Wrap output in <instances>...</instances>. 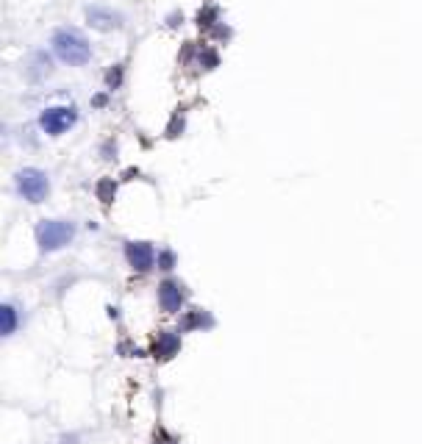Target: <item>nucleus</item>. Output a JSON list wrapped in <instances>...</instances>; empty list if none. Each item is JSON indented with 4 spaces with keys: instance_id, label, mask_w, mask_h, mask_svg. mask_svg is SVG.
<instances>
[{
    "instance_id": "nucleus-5",
    "label": "nucleus",
    "mask_w": 422,
    "mask_h": 444,
    "mask_svg": "<svg viewBox=\"0 0 422 444\" xmlns=\"http://www.w3.org/2000/svg\"><path fill=\"white\" fill-rule=\"evenodd\" d=\"M156 297H158V308H161L164 314H178V311H183V306L189 303V289H186V284H181L178 278H164V281L158 284Z\"/></svg>"
},
{
    "instance_id": "nucleus-12",
    "label": "nucleus",
    "mask_w": 422,
    "mask_h": 444,
    "mask_svg": "<svg viewBox=\"0 0 422 444\" xmlns=\"http://www.w3.org/2000/svg\"><path fill=\"white\" fill-rule=\"evenodd\" d=\"M95 192H98V200L111 203V200H114V194H117V183H114V178H103V181H98Z\"/></svg>"
},
{
    "instance_id": "nucleus-2",
    "label": "nucleus",
    "mask_w": 422,
    "mask_h": 444,
    "mask_svg": "<svg viewBox=\"0 0 422 444\" xmlns=\"http://www.w3.org/2000/svg\"><path fill=\"white\" fill-rule=\"evenodd\" d=\"M78 228L73 219H39V225L34 231L37 245L42 253H59L75 239Z\"/></svg>"
},
{
    "instance_id": "nucleus-1",
    "label": "nucleus",
    "mask_w": 422,
    "mask_h": 444,
    "mask_svg": "<svg viewBox=\"0 0 422 444\" xmlns=\"http://www.w3.org/2000/svg\"><path fill=\"white\" fill-rule=\"evenodd\" d=\"M51 45H53V53L59 56V62H64L70 67H84L92 59V48L78 28H59L53 34Z\"/></svg>"
},
{
    "instance_id": "nucleus-9",
    "label": "nucleus",
    "mask_w": 422,
    "mask_h": 444,
    "mask_svg": "<svg viewBox=\"0 0 422 444\" xmlns=\"http://www.w3.org/2000/svg\"><path fill=\"white\" fill-rule=\"evenodd\" d=\"M208 328H214V317H211V311H205V308H186V311H181V322H178L181 333L208 331Z\"/></svg>"
},
{
    "instance_id": "nucleus-13",
    "label": "nucleus",
    "mask_w": 422,
    "mask_h": 444,
    "mask_svg": "<svg viewBox=\"0 0 422 444\" xmlns=\"http://www.w3.org/2000/svg\"><path fill=\"white\" fill-rule=\"evenodd\" d=\"M200 64H205V70H214V67L220 64V59H217V53H214V50H208V48H205V50L200 53Z\"/></svg>"
},
{
    "instance_id": "nucleus-4",
    "label": "nucleus",
    "mask_w": 422,
    "mask_h": 444,
    "mask_svg": "<svg viewBox=\"0 0 422 444\" xmlns=\"http://www.w3.org/2000/svg\"><path fill=\"white\" fill-rule=\"evenodd\" d=\"M78 122V111L73 106H51L39 114V128L48 136H62Z\"/></svg>"
},
{
    "instance_id": "nucleus-3",
    "label": "nucleus",
    "mask_w": 422,
    "mask_h": 444,
    "mask_svg": "<svg viewBox=\"0 0 422 444\" xmlns=\"http://www.w3.org/2000/svg\"><path fill=\"white\" fill-rule=\"evenodd\" d=\"M15 192L28 203H42L51 192V178L39 167H26L15 175Z\"/></svg>"
},
{
    "instance_id": "nucleus-8",
    "label": "nucleus",
    "mask_w": 422,
    "mask_h": 444,
    "mask_svg": "<svg viewBox=\"0 0 422 444\" xmlns=\"http://www.w3.org/2000/svg\"><path fill=\"white\" fill-rule=\"evenodd\" d=\"M122 15L114 12V9H106V6H89L86 9V23L98 31H117L122 28Z\"/></svg>"
},
{
    "instance_id": "nucleus-11",
    "label": "nucleus",
    "mask_w": 422,
    "mask_h": 444,
    "mask_svg": "<svg viewBox=\"0 0 422 444\" xmlns=\"http://www.w3.org/2000/svg\"><path fill=\"white\" fill-rule=\"evenodd\" d=\"M156 267L161 272H172L178 267V253L172 248H158V256H156Z\"/></svg>"
},
{
    "instance_id": "nucleus-6",
    "label": "nucleus",
    "mask_w": 422,
    "mask_h": 444,
    "mask_svg": "<svg viewBox=\"0 0 422 444\" xmlns=\"http://www.w3.org/2000/svg\"><path fill=\"white\" fill-rule=\"evenodd\" d=\"M156 256L158 250L150 242H125V261L134 272H150L156 267Z\"/></svg>"
},
{
    "instance_id": "nucleus-16",
    "label": "nucleus",
    "mask_w": 422,
    "mask_h": 444,
    "mask_svg": "<svg viewBox=\"0 0 422 444\" xmlns=\"http://www.w3.org/2000/svg\"><path fill=\"white\" fill-rule=\"evenodd\" d=\"M56 444H78V433H64V436H59Z\"/></svg>"
},
{
    "instance_id": "nucleus-17",
    "label": "nucleus",
    "mask_w": 422,
    "mask_h": 444,
    "mask_svg": "<svg viewBox=\"0 0 422 444\" xmlns=\"http://www.w3.org/2000/svg\"><path fill=\"white\" fill-rule=\"evenodd\" d=\"M92 103H95V106H106V95H98Z\"/></svg>"
},
{
    "instance_id": "nucleus-14",
    "label": "nucleus",
    "mask_w": 422,
    "mask_h": 444,
    "mask_svg": "<svg viewBox=\"0 0 422 444\" xmlns=\"http://www.w3.org/2000/svg\"><path fill=\"white\" fill-rule=\"evenodd\" d=\"M106 84H109V89H117L120 84H122V67L117 64L114 70H109V75H106Z\"/></svg>"
},
{
    "instance_id": "nucleus-7",
    "label": "nucleus",
    "mask_w": 422,
    "mask_h": 444,
    "mask_svg": "<svg viewBox=\"0 0 422 444\" xmlns=\"http://www.w3.org/2000/svg\"><path fill=\"white\" fill-rule=\"evenodd\" d=\"M178 353H181V331H158V336L153 339L150 355L156 361H169Z\"/></svg>"
},
{
    "instance_id": "nucleus-10",
    "label": "nucleus",
    "mask_w": 422,
    "mask_h": 444,
    "mask_svg": "<svg viewBox=\"0 0 422 444\" xmlns=\"http://www.w3.org/2000/svg\"><path fill=\"white\" fill-rule=\"evenodd\" d=\"M20 328V308L15 303H3L0 306V333H3V339L15 336Z\"/></svg>"
},
{
    "instance_id": "nucleus-15",
    "label": "nucleus",
    "mask_w": 422,
    "mask_h": 444,
    "mask_svg": "<svg viewBox=\"0 0 422 444\" xmlns=\"http://www.w3.org/2000/svg\"><path fill=\"white\" fill-rule=\"evenodd\" d=\"M214 15H217L214 9L200 12V15H197V26H200V28H203V26H205V28H211V26H214V23H211V17H214Z\"/></svg>"
}]
</instances>
